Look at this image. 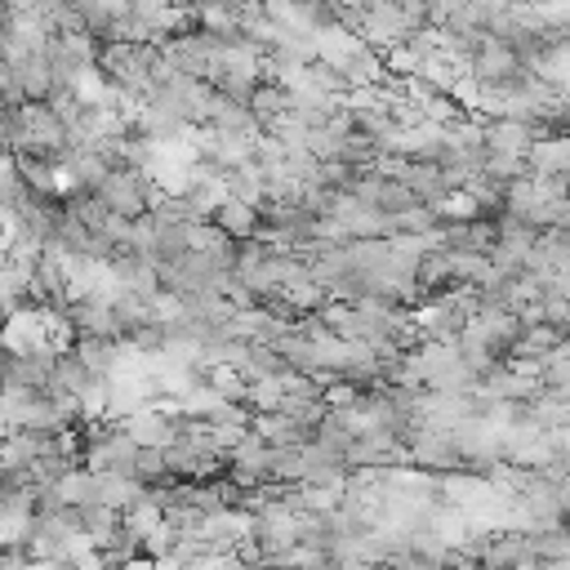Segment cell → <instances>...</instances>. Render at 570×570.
Returning <instances> with one entry per match:
<instances>
[{
  "instance_id": "cell-8",
  "label": "cell",
  "mask_w": 570,
  "mask_h": 570,
  "mask_svg": "<svg viewBox=\"0 0 570 570\" xmlns=\"http://www.w3.org/2000/svg\"><path fill=\"white\" fill-rule=\"evenodd\" d=\"M245 107H249V111L258 116V125H267V120H276V116H285V89H281L276 80H258Z\"/></svg>"
},
{
  "instance_id": "cell-5",
  "label": "cell",
  "mask_w": 570,
  "mask_h": 570,
  "mask_svg": "<svg viewBox=\"0 0 570 570\" xmlns=\"http://www.w3.org/2000/svg\"><path fill=\"white\" fill-rule=\"evenodd\" d=\"M232 245H240V240H254L258 236V214L249 209V205H236V200H223L218 209H214V218H209Z\"/></svg>"
},
{
  "instance_id": "cell-3",
  "label": "cell",
  "mask_w": 570,
  "mask_h": 570,
  "mask_svg": "<svg viewBox=\"0 0 570 570\" xmlns=\"http://www.w3.org/2000/svg\"><path fill=\"white\" fill-rule=\"evenodd\" d=\"M120 432L134 441V445H142V450H169L174 445V423L160 414V410H138V414H129V419H120Z\"/></svg>"
},
{
  "instance_id": "cell-6",
  "label": "cell",
  "mask_w": 570,
  "mask_h": 570,
  "mask_svg": "<svg viewBox=\"0 0 570 570\" xmlns=\"http://www.w3.org/2000/svg\"><path fill=\"white\" fill-rule=\"evenodd\" d=\"M138 494H142V485H134L129 476H116V472H94V503H98V508L125 512V508H129Z\"/></svg>"
},
{
  "instance_id": "cell-7",
  "label": "cell",
  "mask_w": 570,
  "mask_h": 570,
  "mask_svg": "<svg viewBox=\"0 0 570 570\" xmlns=\"http://www.w3.org/2000/svg\"><path fill=\"white\" fill-rule=\"evenodd\" d=\"M223 187H227V200H236V205H249V209H258L267 196H263V169L249 160V165H240V169H232V174H223Z\"/></svg>"
},
{
  "instance_id": "cell-2",
  "label": "cell",
  "mask_w": 570,
  "mask_h": 570,
  "mask_svg": "<svg viewBox=\"0 0 570 570\" xmlns=\"http://www.w3.org/2000/svg\"><path fill=\"white\" fill-rule=\"evenodd\" d=\"M548 129L543 125H521V120H503V116H490L481 120V147L485 151H508V156H525L534 138H543Z\"/></svg>"
},
{
  "instance_id": "cell-1",
  "label": "cell",
  "mask_w": 570,
  "mask_h": 570,
  "mask_svg": "<svg viewBox=\"0 0 570 570\" xmlns=\"http://www.w3.org/2000/svg\"><path fill=\"white\" fill-rule=\"evenodd\" d=\"M94 196H98V205H102L107 214L134 223V218H147V209H151V200H156L160 191H156V183H151L147 174H138V169H111Z\"/></svg>"
},
{
  "instance_id": "cell-4",
  "label": "cell",
  "mask_w": 570,
  "mask_h": 570,
  "mask_svg": "<svg viewBox=\"0 0 570 570\" xmlns=\"http://www.w3.org/2000/svg\"><path fill=\"white\" fill-rule=\"evenodd\" d=\"M525 169L539 174V178H557V174H566V169H570V142L557 138V134L534 138L530 151H525Z\"/></svg>"
}]
</instances>
